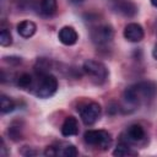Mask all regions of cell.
<instances>
[{
	"label": "cell",
	"instance_id": "obj_1",
	"mask_svg": "<svg viewBox=\"0 0 157 157\" xmlns=\"http://www.w3.org/2000/svg\"><path fill=\"white\" fill-rule=\"evenodd\" d=\"M157 94V85L153 81H140L125 88L123 93L124 101L131 105L136 107L141 103L151 101Z\"/></svg>",
	"mask_w": 157,
	"mask_h": 157
},
{
	"label": "cell",
	"instance_id": "obj_2",
	"mask_svg": "<svg viewBox=\"0 0 157 157\" xmlns=\"http://www.w3.org/2000/svg\"><path fill=\"white\" fill-rule=\"evenodd\" d=\"M34 93L39 98H49L58 90V78L50 72L37 74V83L33 85Z\"/></svg>",
	"mask_w": 157,
	"mask_h": 157
},
{
	"label": "cell",
	"instance_id": "obj_3",
	"mask_svg": "<svg viewBox=\"0 0 157 157\" xmlns=\"http://www.w3.org/2000/svg\"><path fill=\"white\" fill-rule=\"evenodd\" d=\"M82 69L86 75H88L93 83L103 85L108 78V69L107 66L94 59H88L83 63Z\"/></svg>",
	"mask_w": 157,
	"mask_h": 157
},
{
	"label": "cell",
	"instance_id": "obj_4",
	"mask_svg": "<svg viewBox=\"0 0 157 157\" xmlns=\"http://www.w3.org/2000/svg\"><path fill=\"white\" fill-rule=\"evenodd\" d=\"M83 141L101 150H107L112 145V136L105 130H87L83 134Z\"/></svg>",
	"mask_w": 157,
	"mask_h": 157
},
{
	"label": "cell",
	"instance_id": "obj_5",
	"mask_svg": "<svg viewBox=\"0 0 157 157\" xmlns=\"http://www.w3.org/2000/svg\"><path fill=\"white\" fill-rule=\"evenodd\" d=\"M114 38V31L110 25H98L91 29V39L96 45H107Z\"/></svg>",
	"mask_w": 157,
	"mask_h": 157
},
{
	"label": "cell",
	"instance_id": "obj_6",
	"mask_svg": "<svg viewBox=\"0 0 157 157\" xmlns=\"http://www.w3.org/2000/svg\"><path fill=\"white\" fill-rule=\"evenodd\" d=\"M78 112H80V117H81V120L83 121V124L92 125L99 119L102 108L97 102H88V103L81 105Z\"/></svg>",
	"mask_w": 157,
	"mask_h": 157
},
{
	"label": "cell",
	"instance_id": "obj_7",
	"mask_svg": "<svg viewBox=\"0 0 157 157\" xmlns=\"http://www.w3.org/2000/svg\"><path fill=\"white\" fill-rule=\"evenodd\" d=\"M109 7L124 17H134L137 13V6L131 0H109Z\"/></svg>",
	"mask_w": 157,
	"mask_h": 157
},
{
	"label": "cell",
	"instance_id": "obj_8",
	"mask_svg": "<svg viewBox=\"0 0 157 157\" xmlns=\"http://www.w3.org/2000/svg\"><path fill=\"white\" fill-rule=\"evenodd\" d=\"M123 141H126L128 144H137L145 139V130L140 124H132L130 125L125 134L123 135Z\"/></svg>",
	"mask_w": 157,
	"mask_h": 157
},
{
	"label": "cell",
	"instance_id": "obj_9",
	"mask_svg": "<svg viewBox=\"0 0 157 157\" xmlns=\"http://www.w3.org/2000/svg\"><path fill=\"white\" fill-rule=\"evenodd\" d=\"M144 28L135 22L128 23L124 28V37L126 40L132 42V43H137L144 38Z\"/></svg>",
	"mask_w": 157,
	"mask_h": 157
},
{
	"label": "cell",
	"instance_id": "obj_10",
	"mask_svg": "<svg viewBox=\"0 0 157 157\" xmlns=\"http://www.w3.org/2000/svg\"><path fill=\"white\" fill-rule=\"evenodd\" d=\"M58 38L64 45H74L78 39V34H77V32L75 31L74 27L64 26L63 28L59 29Z\"/></svg>",
	"mask_w": 157,
	"mask_h": 157
},
{
	"label": "cell",
	"instance_id": "obj_11",
	"mask_svg": "<svg viewBox=\"0 0 157 157\" xmlns=\"http://www.w3.org/2000/svg\"><path fill=\"white\" fill-rule=\"evenodd\" d=\"M78 134V121L75 117L69 115L65 118L63 125H61V135L65 137L75 136Z\"/></svg>",
	"mask_w": 157,
	"mask_h": 157
},
{
	"label": "cell",
	"instance_id": "obj_12",
	"mask_svg": "<svg viewBox=\"0 0 157 157\" xmlns=\"http://www.w3.org/2000/svg\"><path fill=\"white\" fill-rule=\"evenodd\" d=\"M37 31V26L34 22L29 21V20H25L21 21L17 25V32L22 38H31Z\"/></svg>",
	"mask_w": 157,
	"mask_h": 157
},
{
	"label": "cell",
	"instance_id": "obj_13",
	"mask_svg": "<svg viewBox=\"0 0 157 157\" xmlns=\"http://www.w3.org/2000/svg\"><path fill=\"white\" fill-rule=\"evenodd\" d=\"M56 150V156L61 157H75L77 156V148L69 142H59L56 146H54Z\"/></svg>",
	"mask_w": 157,
	"mask_h": 157
},
{
	"label": "cell",
	"instance_id": "obj_14",
	"mask_svg": "<svg viewBox=\"0 0 157 157\" xmlns=\"http://www.w3.org/2000/svg\"><path fill=\"white\" fill-rule=\"evenodd\" d=\"M58 10L56 0H39V12L43 16L50 17Z\"/></svg>",
	"mask_w": 157,
	"mask_h": 157
},
{
	"label": "cell",
	"instance_id": "obj_15",
	"mask_svg": "<svg viewBox=\"0 0 157 157\" xmlns=\"http://www.w3.org/2000/svg\"><path fill=\"white\" fill-rule=\"evenodd\" d=\"M130 144H128L126 141L120 140V142L118 144V146L115 147V150L113 151L114 156H119V157H124V156H134L136 155L135 151L131 150V147L129 146Z\"/></svg>",
	"mask_w": 157,
	"mask_h": 157
},
{
	"label": "cell",
	"instance_id": "obj_16",
	"mask_svg": "<svg viewBox=\"0 0 157 157\" xmlns=\"http://www.w3.org/2000/svg\"><path fill=\"white\" fill-rule=\"evenodd\" d=\"M16 108V103L13 99H11L10 97L1 94L0 97V110L2 114H7L10 112H12Z\"/></svg>",
	"mask_w": 157,
	"mask_h": 157
},
{
	"label": "cell",
	"instance_id": "obj_17",
	"mask_svg": "<svg viewBox=\"0 0 157 157\" xmlns=\"http://www.w3.org/2000/svg\"><path fill=\"white\" fill-rule=\"evenodd\" d=\"M33 85H34L33 78H32V76H31L29 74H27V72H23V74H21V75L17 77V86H18L20 88H22V90H29V88L33 87Z\"/></svg>",
	"mask_w": 157,
	"mask_h": 157
},
{
	"label": "cell",
	"instance_id": "obj_18",
	"mask_svg": "<svg viewBox=\"0 0 157 157\" xmlns=\"http://www.w3.org/2000/svg\"><path fill=\"white\" fill-rule=\"evenodd\" d=\"M7 134L10 136V139L12 141H18L22 139V128L20 126V124L17 121H13L7 130Z\"/></svg>",
	"mask_w": 157,
	"mask_h": 157
},
{
	"label": "cell",
	"instance_id": "obj_19",
	"mask_svg": "<svg viewBox=\"0 0 157 157\" xmlns=\"http://www.w3.org/2000/svg\"><path fill=\"white\" fill-rule=\"evenodd\" d=\"M11 43H12L11 32L6 28H2L0 32V44L2 47H9V45H11Z\"/></svg>",
	"mask_w": 157,
	"mask_h": 157
},
{
	"label": "cell",
	"instance_id": "obj_20",
	"mask_svg": "<svg viewBox=\"0 0 157 157\" xmlns=\"http://www.w3.org/2000/svg\"><path fill=\"white\" fill-rule=\"evenodd\" d=\"M21 155H23V156H36L37 155V151L33 147L23 146V148L21 150Z\"/></svg>",
	"mask_w": 157,
	"mask_h": 157
},
{
	"label": "cell",
	"instance_id": "obj_21",
	"mask_svg": "<svg viewBox=\"0 0 157 157\" xmlns=\"http://www.w3.org/2000/svg\"><path fill=\"white\" fill-rule=\"evenodd\" d=\"M4 60L6 61V63H9L10 65H18V64H21V58H18V56H5L4 58Z\"/></svg>",
	"mask_w": 157,
	"mask_h": 157
},
{
	"label": "cell",
	"instance_id": "obj_22",
	"mask_svg": "<svg viewBox=\"0 0 157 157\" xmlns=\"http://www.w3.org/2000/svg\"><path fill=\"white\" fill-rule=\"evenodd\" d=\"M44 155H45L47 157H55V156H56V150H55V147H54V146H48V147L45 148V151H44Z\"/></svg>",
	"mask_w": 157,
	"mask_h": 157
},
{
	"label": "cell",
	"instance_id": "obj_23",
	"mask_svg": "<svg viewBox=\"0 0 157 157\" xmlns=\"http://www.w3.org/2000/svg\"><path fill=\"white\" fill-rule=\"evenodd\" d=\"M7 152H6V146H5V142L4 140L1 139V156H6Z\"/></svg>",
	"mask_w": 157,
	"mask_h": 157
},
{
	"label": "cell",
	"instance_id": "obj_24",
	"mask_svg": "<svg viewBox=\"0 0 157 157\" xmlns=\"http://www.w3.org/2000/svg\"><path fill=\"white\" fill-rule=\"evenodd\" d=\"M152 55H153V58L157 60V44L155 45V48H153V50H152Z\"/></svg>",
	"mask_w": 157,
	"mask_h": 157
},
{
	"label": "cell",
	"instance_id": "obj_25",
	"mask_svg": "<svg viewBox=\"0 0 157 157\" xmlns=\"http://www.w3.org/2000/svg\"><path fill=\"white\" fill-rule=\"evenodd\" d=\"M71 4H74V5H78V4H81L83 0H69Z\"/></svg>",
	"mask_w": 157,
	"mask_h": 157
},
{
	"label": "cell",
	"instance_id": "obj_26",
	"mask_svg": "<svg viewBox=\"0 0 157 157\" xmlns=\"http://www.w3.org/2000/svg\"><path fill=\"white\" fill-rule=\"evenodd\" d=\"M151 4H152L155 7H157V0H151Z\"/></svg>",
	"mask_w": 157,
	"mask_h": 157
}]
</instances>
